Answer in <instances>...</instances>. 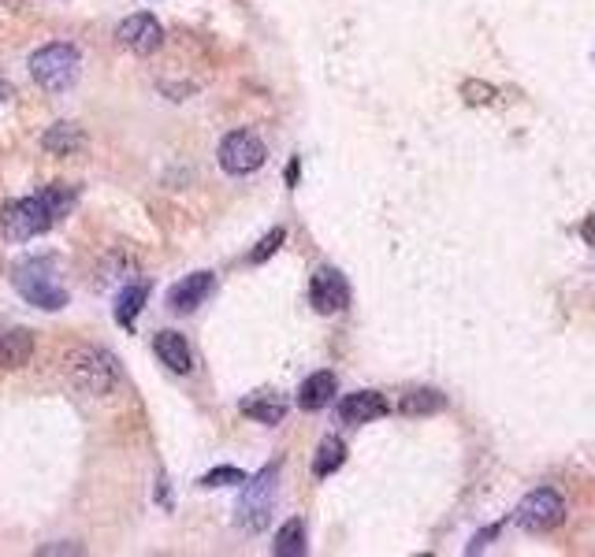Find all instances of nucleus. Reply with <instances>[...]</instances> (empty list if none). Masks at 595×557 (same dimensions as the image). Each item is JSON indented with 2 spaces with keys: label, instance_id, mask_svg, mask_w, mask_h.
<instances>
[{
  "label": "nucleus",
  "instance_id": "1",
  "mask_svg": "<svg viewBox=\"0 0 595 557\" xmlns=\"http://www.w3.org/2000/svg\"><path fill=\"white\" fill-rule=\"evenodd\" d=\"M12 283L19 290V298L34 305V309H45V312H60L71 301L67 294L64 279L56 275V268L49 260L41 257H30V260H19L12 272Z\"/></svg>",
  "mask_w": 595,
  "mask_h": 557
},
{
  "label": "nucleus",
  "instance_id": "2",
  "mask_svg": "<svg viewBox=\"0 0 595 557\" xmlns=\"http://www.w3.org/2000/svg\"><path fill=\"white\" fill-rule=\"evenodd\" d=\"M64 368H67V379H71L82 394H93V398L112 394V390L119 387V379H123L116 357L108 350H101V346H79V350H71Z\"/></svg>",
  "mask_w": 595,
  "mask_h": 557
},
{
  "label": "nucleus",
  "instance_id": "3",
  "mask_svg": "<svg viewBox=\"0 0 595 557\" xmlns=\"http://www.w3.org/2000/svg\"><path fill=\"white\" fill-rule=\"evenodd\" d=\"M79 67H82V56L75 45H64V41H56V45H45L30 56V78L38 82L45 93H64L75 86V78H79Z\"/></svg>",
  "mask_w": 595,
  "mask_h": 557
},
{
  "label": "nucleus",
  "instance_id": "4",
  "mask_svg": "<svg viewBox=\"0 0 595 557\" xmlns=\"http://www.w3.org/2000/svg\"><path fill=\"white\" fill-rule=\"evenodd\" d=\"M279 494V465H265L253 480H246V491L238 498L235 520L242 532H261L272 520V506Z\"/></svg>",
  "mask_w": 595,
  "mask_h": 557
},
{
  "label": "nucleus",
  "instance_id": "5",
  "mask_svg": "<svg viewBox=\"0 0 595 557\" xmlns=\"http://www.w3.org/2000/svg\"><path fill=\"white\" fill-rule=\"evenodd\" d=\"M53 227V212L41 201V194L23 197V201H8L0 208V234L8 242H30Z\"/></svg>",
  "mask_w": 595,
  "mask_h": 557
},
{
  "label": "nucleus",
  "instance_id": "6",
  "mask_svg": "<svg viewBox=\"0 0 595 557\" xmlns=\"http://www.w3.org/2000/svg\"><path fill=\"white\" fill-rule=\"evenodd\" d=\"M216 160L227 175H250L268 160V149L253 130H231L216 149Z\"/></svg>",
  "mask_w": 595,
  "mask_h": 557
},
{
  "label": "nucleus",
  "instance_id": "7",
  "mask_svg": "<svg viewBox=\"0 0 595 557\" xmlns=\"http://www.w3.org/2000/svg\"><path fill=\"white\" fill-rule=\"evenodd\" d=\"M514 520L525 528V532H555L558 524L566 520V502H562V494L558 491L540 487V491L525 494V502L517 506Z\"/></svg>",
  "mask_w": 595,
  "mask_h": 557
},
{
  "label": "nucleus",
  "instance_id": "8",
  "mask_svg": "<svg viewBox=\"0 0 595 557\" xmlns=\"http://www.w3.org/2000/svg\"><path fill=\"white\" fill-rule=\"evenodd\" d=\"M309 301L320 316H335L350 305V286H346L343 272L335 268H317L313 272V283H309Z\"/></svg>",
  "mask_w": 595,
  "mask_h": 557
},
{
  "label": "nucleus",
  "instance_id": "9",
  "mask_svg": "<svg viewBox=\"0 0 595 557\" xmlns=\"http://www.w3.org/2000/svg\"><path fill=\"white\" fill-rule=\"evenodd\" d=\"M116 38L123 49L138 52V56H149V52H157L160 45H164V30H160V23L149 12H138L119 23Z\"/></svg>",
  "mask_w": 595,
  "mask_h": 557
},
{
  "label": "nucleus",
  "instance_id": "10",
  "mask_svg": "<svg viewBox=\"0 0 595 557\" xmlns=\"http://www.w3.org/2000/svg\"><path fill=\"white\" fill-rule=\"evenodd\" d=\"M212 290H216V275H212V272L186 275V279H179V283L168 290V309L179 312V316H190V312L198 309V305H205V301H209Z\"/></svg>",
  "mask_w": 595,
  "mask_h": 557
},
{
  "label": "nucleus",
  "instance_id": "11",
  "mask_svg": "<svg viewBox=\"0 0 595 557\" xmlns=\"http://www.w3.org/2000/svg\"><path fill=\"white\" fill-rule=\"evenodd\" d=\"M387 398L384 394H376V390H357V394H346L343 402H339V420L343 424H372V420H380L387 416Z\"/></svg>",
  "mask_w": 595,
  "mask_h": 557
},
{
  "label": "nucleus",
  "instance_id": "12",
  "mask_svg": "<svg viewBox=\"0 0 595 557\" xmlns=\"http://www.w3.org/2000/svg\"><path fill=\"white\" fill-rule=\"evenodd\" d=\"M335 394H339V379L331 376V372H313L302 383V390H298V409L320 413V409H328L335 402Z\"/></svg>",
  "mask_w": 595,
  "mask_h": 557
},
{
  "label": "nucleus",
  "instance_id": "13",
  "mask_svg": "<svg viewBox=\"0 0 595 557\" xmlns=\"http://www.w3.org/2000/svg\"><path fill=\"white\" fill-rule=\"evenodd\" d=\"M153 350H157L160 364H168L172 372L186 376L190 368H194V357H190V346H186V338L179 331H160L157 342H153Z\"/></svg>",
  "mask_w": 595,
  "mask_h": 557
},
{
  "label": "nucleus",
  "instance_id": "14",
  "mask_svg": "<svg viewBox=\"0 0 595 557\" xmlns=\"http://www.w3.org/2000/svg\"><path fill=\"white\" fill-rule=\"evenodd\" d=\"M238 413L257 420V424H279V420L287 416V402H283L279 394H272V390H265V394L242 398V402H238Z\"/></svg>",
  "mask_w": 595,
  "mask_h": 557
},
{
  "label": "nucleus",
  "instance_id": "15",
  "mask_svg": "<svg viewBox=\"0 0 595 557\" xmlns=\"http://www.w3.org/2000/svg\"><path fill=\"white\" fill-rule=\"evenodd\" d=\"M34 357V338L30 331L15 327V331H0V368H23Z\"/></svg>",
  "mask_w": 595,
  "mask_h": 557
},
{
  "label": "nucleus",
  "instance_id": "16",
  "mask_svg": "<svg viewBox=\"0 0 595 557\" xmlns=\"http://www.w3.org/2000/svg\"><path fill=\"white\" fill-rule=\"evenodd\" d=\"M41 145H45L53 156H71L86 145V134H82L75 123H56V127H49L45 134H41Z\"/></svg>",
  "mask_w": 595,
  "mask_h": 557
},
{
  "label": "nucleus",
  "instance_id": "17",
  "mask_svg": "<svg viewBox=\"0 0 595 557\" xmlns=\"http://www.w3.org/2000/svg\"><path fill=\"white\" fill-rule=\"evenodd\" d=\"M149 301V283L142 279V283H131L123 294L116 298V324L119 327H134V320H138V312L146 309Z\"/></svg>",
  "mask_w": 595,
  "mask_h": 557
},
{
  "label": "nucleus",
  "instance_id": "18",
  "mask_svg": "<svg viewBox=\"0 0 595 557\" xmlns=\"http://www.w3.org/2000/svg\"><path fill=\"white\" fill-rule=\"evenodd\" d=\"M343 465H346V442L335 439V435H328V439L320 442L317 461H313V472H317L320 480H328V476H335Z\"/></svg>",
  "mask_w": 595,
  "mask_h": 557
},
{
  "label": "nucleus",
  "instance_id": "19",
  "mask_svg": "<svg viewBox=\"0 0 595 557\" xmlns=\"http://www.w3.org/2000/svg\"><path fill=\"white\" fill-rule=\"evenodd\" d=\"M279 557H302L305 554V520H287L276 535V546H272Z\"/></svg>",
  "mask_w": 595,
  "mask_h": 557
},
{
  "label": "nucleus",
  "instance_id": "20",
  "mask_svg": "<svg viewBox=\"0 0 595 557\" xmlns=\"http://www.w3.org/2000/svg\"><path fill=\"white\" fill-rule=\"evenodd\" d=\"M41 201L49 205V212H53V223L64 220L67 212L75 208V201H79V190L75 186H67V182H53V186H45L41 190Z\"/></svg>",
  "mask_w": 595,
  "mask_h": 557
},
{
  "label": "nucleus",
  "instance_id": "21",
  "mask_svg": "<svg viewBox=\"0 0 595 557\" xmlns=\"http://www.w3.org/2000/svg\"><path fill=\"white\" fill-rule=\"evenodd\" d=\"M447 405V398L439 394V390H410L406 398H402V413L406 416H428V413H439Z\"/></svg>",
  "mask_w": 595,
  "mask_h": 557
},
{
  "label": "nucleus",
  "instance_id": "22",
  "mask_svg": "<svg viewBox=\"0 0 595 557\" xmlns=\"http://www.w3.org/2000/svg\"><path fill=\"white\" fill-rule=\"evenodd\" d=\"M235 483H246V472L235 465H220L201 476V487H235Z\"/></svg>",
  "mask_w": 595,
  "mask_h": 557
},
{
  "label": "nucleus",
  "instance_id": "23",
  "mask_svg": "<svg viewBox=\"0 0 595 557\" xmlns=\"http://www.w3.org/2000/svg\"><path fill=\"white\" fill-rule=\"evenodd\" d=\"M283 242H287V231H283V227H272V231H268L265 238L257 242V249L250 253V264H261V260H268L279 246H283Z\"/></svg>",
  "mask_w": 595,
  "mask_h": 557
},
{
  "label": "nucleus",
  "instance_id": "24",
  "mask_svg": "<svg viewBox=\"0 0 595 557\" xmlns=\"http://www.w3.org/2000/svg\"><path fill=\"white\" fill-rule=\"evenodd\" d=\"M4 97H8V86H4V82H0V101H4Z\"/></svg>",
  "mask_w": 595,
  "mask_h": 557
}]
</instances>
